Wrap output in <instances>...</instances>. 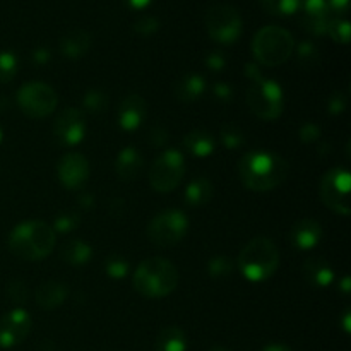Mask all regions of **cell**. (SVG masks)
Instances as JSON below:
<instances>
[{"instance_id":"cell-25","label":"cell","mask_w":351,"mask_h":351,"mask_svg":"<svg viewBox=\"0 0 351 351\" xmlns=\"http://www.w3.org/2000/svg\"><path fill=\"white\" fill-rule=\"evenodd\" d=\"M60 259L71 266H84L91 261L93 249L84 240H69L60 249Z\"/></svg>"},{"instance_id":"cell-1","label":"cell","mask_w":351,"mask_h":351,"mask_svg":"<svg viewBox=\"0 0 351 351\" xmlns=\"http://www.w3.org/2000/svg\"><path fill=\"white\" fill-rule=\"evenodd\" d=\"M239 175L242 184L250 191L269 192L287 180L288 163L273 151H249L240 158Z\"/></svg>"},{"instance_id":"cell-24","label":"cell","mask_w":351,"mask_h":351,"mask_svg":"<svg viewBox=\"0 0 351 351\" xmlns=\"http://www.w3.org/2000/svg\"><path fill=\"white\" fill-rule=\"evenodd\" d=\"M213 194H215V187H213L211 180H208L206 177H197L189 182L184 192V199L191 208H201L211 201Z\"/></svg>"},{"instance_id":"cell-47","label":"cell","mask_w":351,"mask_h":351,"mask_svg":"<svg viewBox=\"0 0 351 351\" xmlns=\"http://www.w3.org/2000/svg\"><path fill=\"white\" fill-rule=\"evenodd\" d=\"M96 204V199L95 195L91 194H82L81 197H79V206H81L82 209H93Z\"/></svg>"},{"instance_id":"cell-18","label":"cell","mask_w":351,"mask_h":351,"mask_svg":"<svg viewBox=\"0 0 351 351\" xmlns=\"http://www.w3.org/2000/svg\"><path fill=\"white\" fill-rule=\"evenodd\" d=\"M144 170V158L139 149L134 146H125L119 154L115 161L117 177L122 182H134L141 177Z\"/></svg>"},{"instance_id":"cell-23","label":"cell","mask_w":351,"mask_h":351,"mask_svg":"<svg viewBox=\"0 0 351 351\" xmlns=\"http://www.w3.org/2000/svg\"><path fill=\"white\" fill-rule=\"evenodd\" d=\"M184 147L195 158H208L215 153L216 141L206 130H192L184 137Z\"/></svg>"},{"instance_id":"cell-12","label":"cell","mask_w":351,"mask_h":351,"mask_svg":"<svg viewBox=\"0 0 351 351\" xmlns=\"http://www.w3.org/2000/svg\"><path fill=\"white\" fill-rule=\"evenodd\" d=\"M88 130L86 115L82 110L67 108L57 117L53 123V137L60 146L74 147L82 143Z\"/></svg>"},{"instance_id":"cell-6","label":"cell","mask_w":351,"mask_h":351,"mask_svg":"<svg viewBox=\"0 0 351 351\" xmlns=\"http://www.w3.org/2000/svg\"><path fill=\"white\" fill-rule=\"evenodd\" d=\"M247 105L250 112L263 120L280 119L285 110L283 88L273 79L261 75L256 81H250L247 89Z\"/></svg>"},{"instance_id":"cell-50","label":"cell","mask_w":351,"mask_h":351,"mask_svg":"<svg viewBox=\"0 0 351 351\" xmlns=\"http://www.w3.org/2000/svg\"><path fill=\"white\" fill-rule=\"evenodd\" d=\"M263 351H291L290 348H288V346H285V345H278V343H274V345H267V346H264V350Z\"/></svg>"},{"instance_id":"cell-8","label":"cell","mask_w":351,"mask_h":351,"mask_svg":"<svg viewBox=\"0 0 351 351\" xmlns=\"http://www.w3.org/2000/svg\"><path fill=\"white\" fill-rule=\"evenodd\" d=\"M185 156L178 149H165L149 168V184L160 194H168L182 184Z\"/></svg>"},{"instance_id":"cell-51","label":"cell","mask_w":351,"mask_h":351,"mask_svg":"<svg viewBox=\"0 0 351 351\" xmlns=\"http://www.w3.org/2000/svg\"><path fill=\"white\" fill-rule=\"evenodd\" d=\"M343 328H345L346 332H350V312H345V319H343Z\"/></svg>"},{"instance_id":"cell-43","label":"cell","mask_w":351,"mask_h":351,"mask_svg":"<svg viewBox=\"0 0 351 351\" xmlns=\"http://www.w3.org/2000/svg\"><path fill=\"white\" fill-rule=\"evenodd\" d=\"M108 213L112 218H122L123 213H125V202H123V199H112L108 204Z\"/></svg>"},{"instance_id":"cell-13","label":"cell","mask_w":351,"mask_h":351,"mask_svg":"<svg viewBox=\"0 0 351 351\" xmlns=\"http://www.w3.org/2000/svg\"><path fill=\"white\" fill-rule=\"evenodd\" d=\"M31 315L24 308H14L0 319V348H14L27 338L31 331Z\"/></svg>"},{"instance_id":"cell-4","label":"cell","mask_w":351,"mask_h":351,"mask_svg":"<svg viewBox=\"0 0 351 351\" xmlns=\"http://www.w3.org/2000/svg\"><path fill=\"white\" fill-rule=\"evenodd\" d=\"M240 273L254 283H261L274 276L280 267V250L273 240L266 237L252 239L239 256Z\"/></svg>"},{"instance_id":"cell-54","label":"cell","mask_w":351,"mask_h":351,"mask_svg":"<svg viewBox=\"0 0 351 351\" xmlns=\"http://www.w3.org/2000/svg\"><path fill=\"white\" fill-rule=\"evenodd\" d=\"M0 143H2V130H0Z\"/></svg>"},{"instance_id":"cell-15","label":"cell","mask_w":351,"mask_h":351,"mask_svg":"<svg viewBox=\"0 0 351 351\" xmlns=\"http://www.w3.org/2000/svg\"><path fill=\"white\" fill-rule=\"evenodd\" d=\"M147 117V103L141 95H127L117 110V122L125 132H134L144 123Z\"/></svg>"},{"instance_id":"cell-10","label":"cell","mask_w":351,"mask_h":351,"mask_svg":"<svg viewBox=\"0 0 351 351\" xmlns=\"http://www.w3.org/2000/svg\"><path fill=\"white\" fill-rule=\"evenodd\" d=\"M16 103L24 115L31 119H45L57 108L58 96L55 89L47 82L33 81L19 88Z\"/></svg>"},{"instance_id":"cell-2","label":"cell","mask_w":351,"mask_h":351,"mask_svg":"<svg viewBox=\"0 0 351 351\" xmlns=\"http://www.w3.org/2000/svg\"><path fill=\"white\" fill-rule=\"evenodd\" d=\"M57 235L48 223L31 219L17 225L9 235V250L23 261H43L53 250Z\"/></svg>"},{"instance_id":"cell-21","label":"cell","mask_w":351,"mask_h":351,"mask_svg":"<svg viewBox=\"0 0 351 351\" xmlns=\"http://www.w3.org/2000/svg\"><path fill=\"white\" fill-rule=\"evenodd\" d=\"M69 297V287L62 281H45L36 288V304L45 311H55Z\"/></svg>"},{"instance_id":"cell-44","label":"cell","mask_w":351,"mask_h":351,"mask_svg":"<svg viewBox=\"0 0 351 351\" xmlns=\"http://www.w3.org/2000/svg\"><path fill=\"white\" fill-rule=\"evenodd\" d=\"M51 60V51L48 50V48H36V50L33 51V62H36V64L43 65L47 64V62Z\"/></svg>"},{"instance_id":"cell-52","label":"cell","mask_w":351,"mask_h":351,"mask_svg":"<svg viewBox=\"0 0 351 351\" xmlns=\"http://www.w3.org/2000/svg\"><path fill=\"white\" fill-rule=\"evenodd\" d=\"M9 105H10V101L7 98H3V96H0V110H5V108H9Z\"/></svg>"},{"instance_id":"cell-41","label":"cell","mask_w":351,"mask_h":351,"mask_svg":"<svg viewBox=\"0 0 351 351\" xmlns=\"http://www.w3.org/2000/svg\"><path fill=\"white\" fill-rule=\"evenodd\" d=\"M206 67L213 72H221L226 67V57L223 51L215 50L206 55Z\"/></svg>"},{"instance_id":"cell-5","label":"cell","mask_w":351,"mask_h":351,"mask_svg":"<svg viewBox=\"0 0 351 351\" xmlns=\"http://www.w3.org/2000/svg\"><path fill=\"white\" fill-rule=\"evenodd\" d=\"M295 51V38L281 26H264L252 40V53L257 64L264 67H278L285 64Z\"/></svg>"},{"instance_id":"cell-38","label":"cell","mask_w":351,"mask_h":351,"mask_svg":"<svg viewBox=\"0 0 351 351\" xmlns=\"http://www.w3.org/2000/svg\"><path fill=\"white\" fill-rule=\"evenodd\" d=\"M321 136L322 130L315 122H305L304 125L300 127V130H298V137H300V141L304 144L315 143V141L321 139Z\"/></svg>"},{"instance_id":"cell-9","label":"cell","mask_w":351,"mask_h":351,"mask_svg":"<svg viewBox=\"0 0 351 351\" xmlns=\"http://www.w3.org/2000/svg\"><path fill=\"white\" fill-rule=\"evenodd\" d=\"M351 175L345 168H332L322 177L319 194L328 209L339 216L351 215Z\"/></svg>"},{"instance_id":"cell-42","label":"cell","mask_w":351,"mask_h":351,"mask_svg":"<svg viewBox=\"0 0 351 351\" xmlns=\"http://www.w3.org/2000/svg\"><path fill=\"white\" fill-rule=\"evenodd\" d=\"M168 143V132L165 127H154L149 132V144L153 147H165Z\"/></svg>"},{"instance_id":"cell-28","label":"cell","mask_w":351,"mask_h":351,"mask_svg":"<svg viewBox=\"0 0 351 351\" xmlns=\"http://www.w3.org/2000/svg\"><path fill=\"white\" fill-rule=\"evenodd\" d=\"M263 9L273 16H291L302 5V0H259Z\"/></svg>"},{"instance_id":"cell-7","label":"cell","mask_w":351,"mask_h":351,"mask_svg":"<svg viewBox=\"0 0 351 351\" xmlns=\"http://www.w3.org/2000/svg\"><path fill=\"white\" fill-rule=\"evenodd\" d=\"M206 29L209 36L221 45H232L240 38L243 29L242 16L230 3H215L206 10Z\"/></svg>"},{"instance_id":"cell-40","label":"cell","mask_w":351,"mask_h":351,"mask_svg":"<svg viewBox=\"0 0 351 351\" xmlns=\"http://www.w3.org/2000/svg\"><path fill=\"white\" fill-rule=\"evenodd\" d=\"M211 93H213V99H216L218 103H232L233 99V88L230 84H226V82H216V84H213L211 88Z\"/></svg>"},{"instance_id":"cell-37","label":"cell","mask_w":351,"mask_h":351,"mask_svg":"<svg viewBox=\"0 0 351 351\" xmlns=\"http://www.w3.org/2000/svg\"><path fill=\"white\" fill-rule=\"evenodd\" d=\"M160 29V21L154 16H143L134 23V31L141 36H151Z\"/></svg>"},{"instance_id":"cell-20","label":"cell","mask_w":351,"mask_h":351,"mask_svg":"<svg viewBox=\"0 0 351 351\" xmlns=\"http://www.w3.org/2000/svg\"><path fill=\"white\" fill-rule=\"evenodd\" d=\"M302 273H304L305 281L315 288H328L335 281V269L329 266L328 261L321 257H312L305 261Z\"/></svg>"},{"instance_id":"cell-39","label":"cell","mask_w":351,"mask_h":351,"mask_svg":"<svg viewBox=\"0 0 351 351\" xmlns=\"http://www.w3.org/2000/svg\"><path fill=\"white\" fill-rule=\"evenodd\" d=\"M346 106H348V96H346L343 91L332 93V95L329 96L328 112L331 113V115H339V113L345 112Z\"/></svg>"},{"instance_id":"cell-30","label":"cell","mask_w":351,"mask_h":351,"mask_svg":"<svg viewBox=\"0 0 351 351\" xmlns=\"http://www.w3.org/2000/svg\"><path fill=\"white\" fill-rule=\"evenodd\" d=\"M79 223H81L79 213L65 211V213H60V215L55 216L53 225H51V230L55 232V235H57V233L64 235V233L74 232V230L79 226Z\"/></svg>"},{"instance_id":"cell-33","label":"cell","mask_w":351,"mask_h":351,"mask_svg":"<svg viewBox=\"0 0 351 351\" xmlns=\"http://www.w3.org/2000/svg\"><path fill=\"white\" fill-rule=\"evenodd\" d=\"M17 57L12 51H0V84L10 82L17 74Z\"/></svg>"},{"instance_id":"cell-26","label":"cell","mask_w":351,"mask_h":351,"mask_svg":"<svg viewBox=\"0 0 351 351\" xmlns=\"http://www.w3.org/2000/svg\"><path fill=\"white\" fill-rule=\"evenodd\" d=\"M189 341L187 335L177 326H168L161 329V332L156 338V351H187Z\"/></svg>"},{"instance_id":"cell-19","label":"cell","mask_w":351,"mask_h":351,"mask_svg":"<svg viewBox=\"0 0 351 351\" xmlns=\"http://www.w3.org/2000/svg\"><path fill=\"white\" fill-rule=\"evenodd\" d=\"M206 93V79L204 75L197 72H189L182 75L173 86V95L182 103H194Z\"/></svg>"},{"instance_id":"cell-17","label":"cell","mask_w":351,"mask_h":351,"mask_svg":"<svg viewBox=\"0 0 351 351\" xmlns=\"http://www.w3.org/2000/svg\"><path fill=\"white\" fill-rule=\"evenodd\" d=\"M331 9L328 0H305L304 2V23L305 29L311 31L315 36L328 33L329 21H331Z\"/></svg>"},{"instance_id":"cell-36","label":"cell","mask_w":351,"mask_h":351,"mask_svg":"<svg viewBox=\"0 0 351 351\" xmlns=\"http://www.w3.org/2000/svg\"><path fill=\"white\" fill-rule=\"evenodd\" d=\"M7 297L14 302V304H26L27 298H29V290H27V285L21 280H14L7 285Z\"/></svg>"},{"instance_id":"cell-14","label":"cell","mask_w":351,"mask_h":351,"mask_svg":"<svg viewBox=\"0 0 351 351\" xmlns=\"http://www.w3.org/2000/svg\"><path fill=\"white\" fill-rule=\"evenodd\" d=\"M89 161L81 153H67L57 165V175L60 184L69 191H79L89 180Z\"/></svg>"},{"instance_id":"cell-32","label":"cell","mask_w":351,"mask_h":351,"mask_svg":"<svg viewBox=\"0 0 351 351\" xmlns=\"http://www.w3.org/2000/svg\"><path fill=\"white\" fill-rule=\"evenodd\" d=\"M350 33H351L350 21L345 19V17L338 16V17H335V19L329 21L328 34L335 41H338V43H341V45H346L350 41Z\"/></svg>"},{"instance_id":"cell-48","label":"cell","mask_w":351,"mask_h":351,"mask_svg":"<svg viewBox=\"0 0 351 351\" xmlns=\"http://www.w3.org/2000/svg\"><path fill=\"white\" fill-rule=\"evenodd\" d=\"M151 2H153V0H125L127 5L132 7V9H144V7L149 5Z\"/></svg>"},{"instance_id":"cell-29","label":"cell","mask_w":351,"mask_h":351,"mask_svg":"<svg viewBox=\"0 0 351 351\" xmlns=\"http://www.w3.org/2000/svg\"><path fill=\"white\" fill-rule=\"evenodd\" d=\"M235 264L226 256H215L208 261V273L215 280H223V278L232 276Z\"/></svg>"},{"instance_id":"cell-3","label":"cell","mask_w":351,"mask_h":351,"mask_svg":"<svg viewBox=\"0 0 351 351\" xmlns=\"http://www.w3.org/2000/svg\"><path fill=\"white\" fill-rule=\"evenodd\" d=\"M134 290L146 298H165L178 287V269L163 257H151L136 267Z\"/></svg>"},{"instance_id":"cell-31","label":"cell","mask_w":351,"mask_h":351,"mask_svg":"<svg viewBox=\"0 0 351 351\" xmlns=\"http://www.w3.org/2000/svg\"><path fill=\"white\" fill-rule=\"evenodd\" d=\"M297 58L302 67L311 69L317 65L319 58H321V51L312 41H302L297 47Z\"/></svg>"},{"instance_id":"cell-34","label":"cell","mask_w":351,"mask_h":351,"mask_svg":"<svg viewBox=\"0 0 351 351\" xmlns=\"http://www.w3.org/2000/svg\"><path fill=\"white\" fill-rule=\"evenodd\" d=\"M221 143L226 149L235 151L245 144V134L239 129L237 125H228L221 130Z\"/></svg>"},{"instance_id":"cell-45","label":"cell","mask_w":351,"mask_h":351,"mask_svg":"<svg viewBox=\"0 0 351 351\" xmlns=\"http://www.w3.org/2000/svg\"><path fill=\"white\" fill-rule=\"evenodd\" d=\"M328 5L331 12L335 10L336 14H346L350 7V0H328Z\"/></svg>"},{"instance_id":"cell-22","label":"cell","mask_w":351,"mask_h":351,"mask_svg":"<svg viewBox=\"0 0 351 351\" xmlns=\"http://www.w3.org/2000/svg\"><path fill=\"white\" fill-rule=\"evenodd\" d=\"M91 48V34L84 29H72L67 34H64L60 40V51L64 57L81 58Z\"/></svg>"},{"instance_id":"cell-16","label":"cell","mask_w":351,"mask_h":351,"mask_svg":"<svg viewBox=\"0 0 351 351\" xmlns=\"http://www.w3.org/2000/svg\"><path fill=\"white\" fill-rule=\"evenodd\" d=\"M324 239L321 223L314 218H302L293 225L290 232V242L298 250H311L317 247Z\"/></svg>"},{"instance_id":"cell-35","label":"cell","mask_w":351,"mask_h":351,"mask_svg":"<svg viewBox=\"0 0 351 351\" xmlns=\"http://www.w3.org/2000/svg\"><path fill=\"white\" fill-rule=\"evenodd\" d=\"M105 271L112 280H123L129 274V263L122 256H110L105 261Z\"/></svg>"},{"instance_id":"cell-11","label":"cell","mask_w":351,"mask_h":351,"mask_svg":"<svg viewBox=\"0 0 351 351\" xmlns=\"http://www.w3.org/2000/svg\"><path fill=\"white\" fill-rule=\"evenodd\" d=\"M189 232V219L180 209H167L154 216L147 225V239L156 247H171Z\"/></svg>"},{"instance_id":"cell-46","label":"cell","mask_w":351,"mask_h":351,"mask_svg":"<svg viewBox=\"0 0 351 351\" xmlns=\"http://www.w3.org/2000/svg\"><path fill=\"white\" fill-rule=\"evenodd\" d=\"M245 75L250 79V81H256V79H259L263 74H261V69L257 64H247L245 65Z\"/></svg>"},{"instance_id":"cell-27","label":"cell","mask_w":351,"mask_h":351,"mask_svg":"<svg viewBox=\"0 0 351 351\" xmlns=\"http://www.w3.org/2000/svg\"><path fill=\"white\" fill-rule=\"evenodd\" d=\"M82 108L91 115H99L108 108V95L101 89H89L82 98Z\"/></svg>"},{"instance_id":"cell-53","label":"cell","mask_w":351,"mask_h":351,"mask_svg":"<svg viewBox=\"0 0 351 351\" xmlns=\"http://www.w3.org/2000/svg\"><path fill=\"white\" fill-rule=\"evenodd\" d=\"M208 351H228V350L223 348V346H213V348H209Z\"/></svg>"},{"instance_id":"cell-49","label":"cell","mask_w":351,"mask_h":351,"mask_svg":"<svg viewBox=\"0 0 351 351\" xmlns=\"http://www.w3.org/2000/svg\"><path fill=\"white\" fill-rule=\"evenodd\" d=\"M339 290H341L343 293H350L351 291V280L348 276H345L341 281H339Z\"/></svg>"}]
</instances>
